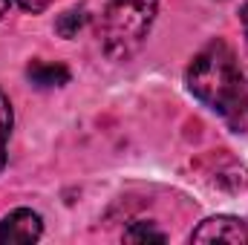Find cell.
I'll return each instance as SVG.
<instances>
[{
    "label": "cell",
    "mask_w": 248,
    "mask_h": 245,
    "mask_svg": "<svg viewBox=\"0 0 248 245\" xmlns=\"http://www.w3.org/2000/svg\"><path fill=\"white\" fill-rule=\"evenodd\" d=\"M185 81L190 95L202 101L208 110L234 124H243L248 113L246 75L237 63L234 49L225 41H214L205 49H199L187 66Z\"/></svg>",
    "instance_id": "obj_1"
},
{
    "label": "cell",
    "mask_w": 248,
    "mask_h": 245,
    "mask_svg": "<svg viewBox=\"0 0 248 245\" xmlns=\"http://www.w3.org/2000/svg\"><path fill=\"white\" fill-rule=\"evenodd\" d=\"M156 12L159 0H107L98 20V38L107 58L130 61L144 46Z\"/></svg>",
    "instance_id": "obj_2"
},
{
    "label": "cell",
    "mask_w": 248,
    "mask_h": 245,
    "mask_svg": "<svg viewBox=\"0 0 248 245\" xmlns=\"http://www.w3.org/2000/svg\"><path fill=\"white\" fill-rule=\"evenodd\" d=\"M193 243H231V245H246L248 243V225L237 216H208L205 222H199V228H193L190 234Z\"/></svg>",
    "instance_id": "obj_3"
},
{
    "label": "cell",
    "mask_w": 248,
    "mask_h": 245,
    "mask_svg": "<svg viewBox=\"0 0 248 245\" xmlns=\"http://www.w3.org/2000/svg\"><path fill=\"white\" fill-rule=\"evenodd\" d=\"M44 234V219L29 211L17 208L0 219V243H35Z\"/></svg>",
    "instance_id": "obj_4"
},
{
    "label": "cell",
    "mask_w": 248,
    "mask_h": 245,
    "mask_svg": "<svg viewBox=\"0 0 248 245\" xmlns=\"http://www.w3.org/2000/svg\"><path fill=\"white\" fill-rule=\"evenodd\" d=\"M26 78L41 87V90H52V87H63L69 81V69L63 63H52V61H32L26 66Z\"/></svg>",
    "instance_id": "obj_5"
},
{
    "label": "cell",
    "mask_w": 248,
    "mask_h": 245,
    "mask_svg": "<svg viewBox=\"0 0 248 245\" xmlns=\"http://www.w3.org/2000/svg\"><path fill=\"white\" fill-rule=\"evenodd\" d=\"M87 23H90V12H87V6H72V9H66V12L58 15V20H55V32L69 41V38H75Z\"/></svg>",
    "instance_id": "obj_6"
},
{
    "label": "cell",
    "mask_w": 248,
    "mask_h": 245,
    "mask_svg": "<svg viewBox=\"0 0 248 245\" xmlns=\"http://www.w3.org/2000/svg\"><path fill=\"white\" fill-rule=\"evenodd\" d=\"M124 240H127V243H165V234H162L153 222L139 219V222H133V225L124 231Z\"/></svg>",
    "instance_id": "obj_7"
},
{
    "label": "cell",
    "mask_w": 248,
    "mask_h": 245,
    "mask_svg": "<svg viewBox=\"0 0 248 245\" xmlns=\"http://www.w3.org/2000/svg\"><path fill=\"white\" fill-rule=\"evenodd\" d=\"M9 133H12V104L6 98V92L0 90V170L6 165V144H9Z\"/></svg>",
    "instance_id": "obj_8"
},
{
    "label": "cell",
    "mask_w": 248,
    "mask_h": 245,
    "mask_svg": "<svg viewBox=\"0 0 248 245\" xmlns=\"http://www.w3.org/2000/svg\"><path fill=\"white\" fill-rule=\"evenodd\" d=\"M20 9H26V12H32V15H38V12H44L46 6H49V0H15Z\"/></svg>",
    "instance_id": "obj_9"
},
{
    "label": "cell",
    "mask_w": 248,
    "mask_h": 245,
    "mask_svg": "<svg viewBox=\"0 0 248 245\" xmlns=\"http://www.w3.org/2000/svg\"><path fill=\"white\" fill-rule=\"evenodd\" d=\"M240 20H243V29H246V38H248V3L243 6V12H240Z\"/></svg>",
    "instance_id": "obj_10"
},
{
    "label": "cell",
    "mask_w": 248,
    "mask_h": 245,
    "mask_svg": "<svg viewBox=\"0 0 248 245\" xmlns=\"http://www.w3.org/2000/svg\"><path fill=\"white\" fill-rule=\"evenodd\" d=\"M9 3H12V0H0V17H3L6 12H9Z\"/></svg>",
    "instance_id": "obj_11"
},
{
    "label": "cell",
    "mask_w": 248,
    "mask_h": 245,
    "mask_svg": "<svg viewBox=\"0 0 248 245\" xmlns=\"http://www.w3.org/2000/svg\"><path fill=\"white\" fill-rule=\"evenodd\" d=\"M246 87H248V78H246Z\"/></svg>",
    "instance_id": "obj_12"
}]
</instances>
